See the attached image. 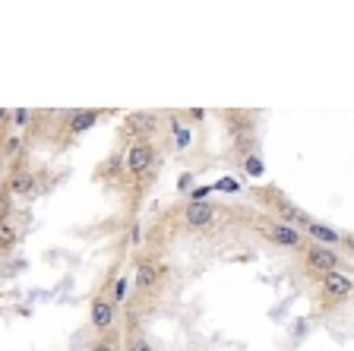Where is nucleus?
<instances>
[{"label": "nucleus", "instance_id": "nucleus-1", "mask_svg": "<svg viewBox=\"0 0 354 351\" xmlns=\"http://www.w3.org/2000/svg\"><path fill=\"white\" fill-rule=\"evenodd\" d=\"M155 161H158V143L155 139H130L118 155V174L142 187V183L152 181Z\"/></svg>", "mask_w": 354, "mask_h": 351}, {"label": "nucleus", "instance_id": "nucleus-2", "mask_svg": "<svg viewBox=\"0 0 354 351\" xmlns=\"http://www.w3.org/2000/svg\"><path fill=\"white\" fill-rule=\"evenodd\" d=\"M250 197L257 199L259 206H263L266 213H269V219L281 222V225H291V228H297V231H304V228H307L310 215L304 213L301 206L291 203V199H288L285 193L279 190V187H257Z\"/></svg>", "mask_w": 354, "mask_h": 351}, {"label": "nucleus", "instance_id": "nucleus-3", "mask_svg": "<svg viewBox=\"0 0 354 351\" xmlns=\"http://www.w3.org/2000/svg\"><path fill=\"white\" fill-rule=\"evenodd\" d=\"M177 225L190 234H212L215 228L221 225V209L215 203H209V199H203V203L187 199V203L177 209Z\"/></svg>", "mask_w": 354, "mask_h": 351}, {"label": "nucleus", "instance_id": "nucleus-4", "mask_svg": "<svg viewBox=\"0 0 354 351\" xmlns=\"http://www.w3.org/2000/svg\"><path fill=\"white\" fill-rule=\"evenodd\" d=\"M102 117H108V111H102V108H73V111H64V114L57 117V124H51V127L57 130L60 143L70 146L73 139H80L82 133L92 130Z\"/></svg>", "mask_w": 354, "mask_h": 351}, {"label": "nucleus", "instance_id": "nucleus-5", "mask_svg": "<svg viewBox=\"0 0 354 351\" xmlns=\"http://www.w3.org/2000/svg\"><path fill=\"white\" fill-rule=\"evenodd\" d=\"M253 231H257L263 241H269L272 247H281V250H297V253H301L304 244H307L297 228L281 225V222L269 219V215H257V219H253Z\"/></svg>", "mask_w": 354, "mask_h": 351}, {"label": "nucleus", "instance_id": "nucleus-6", "mask_svg": "<svg viewBox=\"0 0 354 351\" xmlns=\"http://www.w3.org/2000/svg\"><path fill=\"white\" fill-rule=\"evenodd\" d=\"M342 266V256H339V250H332V247H323V244H313V241H307L304 244V250H301V269H304V276L307 278H323V276H329V272H335Z\"/></svg>", "mask_w": 354, "mask_h": 351}, {"label": "nucleus", "instance_id": "nucleus-7", "mask_svg": "<svg viewBox=\"0 0 354 351\" xmlns=\"http://www.w3.org/2000/svg\"><path fill=\"white\" fill-rule=\"evenodd\" d=\"M225 120H228V133L231 143L237 149V159H247L250 152H257V117L253 111H225Z\"/></svg>", "mask_w": 354, "mask_h": 351}, {"label": "nucleus", "instance_id": "nucleus-8", "mask_svg": "<svg viewBox=\"0 0 354 351\" xmlns=\"http://www.w3.org/2000/svg\"><path fill=\"white\" fill-rule=\"evenodd\" d=\"M165 276H168V269H165V263L158 260V256H142L140 263H136V269H133V288H136V298L140 300L155 298L165 285Z\"/></svg>", "mask_w": 354, "mask_h": 351}, {"label": "nucleus", "instance_id": "nucleus-9", "mask_svg": "<svg viewBox=\"0 0 354 351\" xmlns=\"http://www.w3.org/2000/svg\"><path fill=\"white\" fill-rule=\"evenodd\" d=\"M351 276L342 269L329 272V276H323L317 282V300L319 307H342L348 298H351Z\"/></svg>", "mask_w": 354, "mask_h": 351}, {"label": "nucleus", "instance_id": "nucleus-10", "mask_svg": "<svg viewBox=\"0 0 354 351\" xmlns=\"http://www.w3.org/2000/svg\"><path fill=\"white\" fill-rule=\"evenodd\" d=\"M88 323H92V330L102 336V332H111L114 330V323H118V304L111 300L108 291H98L88 304Z\"/></svg>", "mask_w": 354, "mask_h": 351}, {"label": "nucleus", "instance_id": "nucleus-11", "mask_svg": "<svg viewBox=\"0 0 354 351\" xmlns=\"http://www.w3.org/2000/svg\"><path fill=\"white\" fill-rule=\"evenodd\" d=\"M158 127H162V114L155 111H133L124 117V136L130 139H155Z\"/></svg>", "mask_w": 354, "mask_h": 351}, {"label": "nucleus", "instance_id": "nucleus-12", "mask_svg": "<svg viewBox=\"0 0 354 351\" xmlns=\"http://www.w3.org/2000/svg\"><path fill=\"white\" fill-rule=\"evenodd\" d=\"M301 234H307V237H313V244H323V247H332V250H339L342 247H351V237L348 234H342L339 228H332V225H323V222H307V228H304Z\"/></svg>", "mask_w": 354, "mask_h": 351}, {"label": "nucleus", "instance_id": "nucleus-13", "mask_svg": "<svg viewBox=\"0 0 354 351\" xmlns=\"http://www.w3.org/2000/svg\"><path fill=\"white\" fill-rule=\"evenodd\" d=\"M3 190L10 193V197H22L29 199L38 193V174L29 168H13V174L7 177V183H3Z\"/></svg>", "mask_w": 354, "mask_h": 351}, {"label": "nucleus", "instance_id": "nucleus-14", "mask_svg": "<svg viewBox=\"0 0 354 351\" xmlns=\"http://www.w3.org/2000/svg\"><path fill=\"white\" fill-rule=\"evenodd\" d=\"M124 351H155V345L149 342V336L142 332V326L136 323V316H127V339Z\"/></svg>", "mask_w": 354, "mask_h": 351}, {"label": "nucleus", "instance_id": "nucleus-15", "mask_svg": "<svg viewBox=\"0 0 354 351\" xmlns=\"http://www.w3.org/2000/svg\"><path fill=\"white\" fill-rule=\"evenodd\" d=\"M16 244H19V228L13 225V219H0V253H10Z\"/></svg>", "mask_w": 354, "mask_h": 351}, {"label": "nucleus", "instance_id": "nucleus-16", "mask_svg": "<svg viewBox=\"0 0 354 351\" xmlns=\"http://www.w3.org/2000/svg\"><path fill=\"white\" fill-rule=\"evenodd\" d=\"M88 351H124V345H120L118 332L111 330V332H102V336H98L95 342L88 345Z\"/></svg>", "mask_w": 354, "mask_h": 351}, {"label": "nucleus", "instance_id": "nucleus-17", "mask_svg": "<svg viewBox=\"0 0 354 351\" xmlns=\"http://www.w3.org/2000/svg\"><path fill=\"white\" fill-rule=\"evenodd\" d=\"M241 165H243V171H247V177H263V171H266L263 159H259L257 152H250L247 159H241Z\"/></svg>", "mask_w": 354, "mask_h": 351}, {"label": "nucleus", "instance_id": "nucleus-18", "mask_svg": "<svg viewBox=\"0 0 354 351\" xmlns=\"http://www.w3.org/2000/svg\"><path fill=\"white\" fill-rule=\"evenodd\" d=\"M171 130H174L177 149H187V146H190V130H187V127H184V120H180V124H177V120H174V124H171Z\"/></svg>", "mask_w": 354, "mask_h": 351}, {"label": "nucleus", "instance_id": "nucleus-19", "mask_svg": "<svg viewBox=\"0 0 354 351\" xmlns=\"http://www.w3.org/2000/svg\"><path fill=\"white\" fill-rule=\"evenodd\" d=\"M10 213H13V197L7 190H0V219H10Z\"/></svg>", "mask_w": 354, "mask_h": 351}, {"label": "nucleus", "instance_id": "nucleus-20", "mask_svg": "<svg viewBox=\"0 0 354 351\" xmlns=\"http://www.w3.org/2000/svg\"><path fill=\"white\" fill-rule=\"evenodd\" d=\"M124 294H127V276H120L118 282H114V304H120V300H124Z\"/></svg>", "mask_w": 354, "mask_h": 351}, {"label": "nucleus", "instance_id": "nucleus-21", "mask_svg": "<svg viewBox=\"0 0 354 351\" xmlns=\"http://www.w3.org/2000/svg\"><path fill=\"white\" fill-rule=\"evenodd\" d=\"M212 190H225V193H234V190H237V181H231V177H221V181L215 183Z\"/></svg>", "mask_w": 354, "mask_h": 351}, {"label": "nucleus", "instance_id": "nucleus-22", "mask_svg": "<svg viewBox=\"0 0 354 351\" xmlns=\"http://www.w3.org/2000/svg\"><path fill=\"white\" fill-rule=\"evenodd\" d=\"M206 197H212V187H196V190L190 193V199H193V203H203V199H206Z\"/></svg>", "mask_w": 354, "mask_h": 351}, {"label": "nucleus", "instance_id": "nucleus-23", "mask_svg": "<svg viewBox=\"0 0 354 351\" xmlns=\"http://www.w3.org/2000/svg\"><path fill=\"white\" fill-rule=\"evenodd\" d=\"M10 133V108H0V136Z\"/></svg>", "mask_w": 354, "mask_h": 351}, {"label": "nucleus", "instance_id": "nucleus-24", "mask_svg": "<svg viewBox=\"0 0 354 351\" xmlns=\"http://www.w3.org/2000/svg\"><path fill=\"white\" fill-rule=\"evenodd\" d=\"M0 177H3V159H0Z\"/></svg>", "mask_w": 354, "mask_h": 351}]
</instances>
